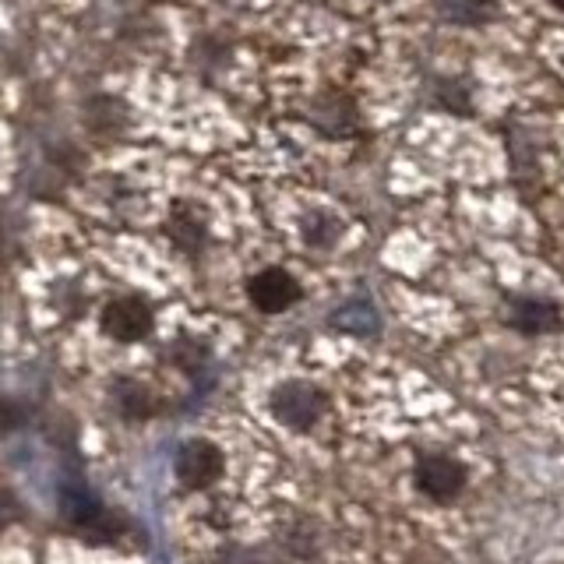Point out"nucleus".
<instances>
[{"label": "nucleus", "mask_w": 564, "mask_h": 564, "mask_svg": "<svg viewBox=\"0 0 564 564\" xmlns=\"http://www.w3.org/2000/svg\"><path fill=\"white\" fill-rule=\"evenodd\" d=\"M272 413L286 423V427L307 431L311 423H317V416H322V395H317V388L304 381H290L272 395Z\"/></svg>", "instance_id": "obj_1"}, {"label": "nucleus", "mask_w": 564, "mask_h": 564, "mask_svg": "<svg viewBox=\"0 0 564 564\" xmlns=\"http://www.w3.org/2000/svg\"><path fill=\"white\" fill-rule=\"evenodd\" d=\"M102 328L120 343H138L152 332V311L145 300L138 296H120L102 311Z\"/></svg>", "instance_id": "obj_2"}, {"label": "nucleus", "mask_w": 564, "mask_h": 564, "mask_svg": "<svg viewBox=\"0 0 564 564\" xmlns=\"http://www.w3.org/2000/svg\"><path fill=\"white\" fill-rule=\"evenodd\" d=\"M416 484L420 490L427 494L431 501H452L458 498V490L466 487V469L455 463L448 455H427L423 463L416 466Z\"/></svg>", "instance_id": "obj_3"}, {"label": "nucleus", "mask_w": 564, "mask_h": 564, "mask_svg": "<svg viewBox=\"0 0 564 564\" xmlns=\"http://www.w3.org/2000/svg\"><path fill=\"white\" fill-rule=\"evenodd\" d=\"M219 473H223V452L212 441H187L176 452V476L187 487H205L212 480H219Z\"/></svg>", "instance_id": "obj_4"}, {"label": "nucleus", "mask_w": 564, "mask_h": 564, "mask_svg": "<svg viewBox=\"0 0 564 564\" xmlns=\"http://www.w3.org/2000/svg\"><path fill=\"white\" fill-rule=\"evenodd\" d=\"M247 290H251L254 307L264 311V314H279V311L293 307L296 300H300V282L290 272H282V269H264V272H258Z\"/></svg>", "instance_id": "obj_5"}, {"label": "nucleus", "mask_w": 564, "mask_h": 564, "mask_svg": "<svg viewBox=\"0 0 564 564\" xmlns=\"http://www.w3.org/2000/svg\"><path fill=\"white\" fill-rule=\"evenodd\" d=\"M511 325L525 335H540V332H554L561 328V311L551 300H519L511 307Z\"/></svg>", "instance_id": "obj_6"}, {"label": "nucleus", "mask_w": 564, "mask_h": 564, "mask_svg": "<svg viewBox=\"0 0 564 564\" xmlns=\"http://www.w3.org/2000/svg\"><path fill=\"white\" fill-rule=\"evenodd\" d=\"M117 402H120V413L123 416H131V420H141V416H149L152 413V399H149V392L141 384H134V381H120V395H117Z\"/></svg>", "instance_id": "obj_7"}, {"label": "nucleus", "mask_w": 564, "mask_h": 564, "mask_svg": "<svg viewBox=\"0 0 564 564\" xmlns=\"http://www.w3.org/2000/svg\"><path fill=\"white\" fill-rule=\"evenodd\" d=\"M494 8H498L494 0H445V14L452 22H484Z\"/></svg>", "instance_id": "obj_8"}, {"label": "nucleus", "mask_w": 564, "mask_h": 564, "mask_svg": "<svg viewBox=\"0 0 564 564\" xmlns=\"http://www.w3.org/2000/svg\"><path fill=\"white\" fill-rule=\"evenodd\" d=\"M335 325H343L349 332H370V328H378V314L364 304H352V307L335 314Z\"/></svg>", "instance_id": "obj_9"}, {"label": "nucleus", "mask_w": 564, "mask_h": 564, "mask_svg": "<svg viewBox=\"0 0 564 564\" xmlns=\"http://www.w3.org/2000/svg\"><path fill=\"white\" fill-rule=\"evenodd\" d=\"M335 237H339V223H335L332 216H325V212H314V216L307 219V240L317 247H328Z\"/></svg>", "instance_id": "obj_10"}, {"label": "nucleus", "mask_w": 564, "mask_h": 564, "mask_svg": "<svg viewBox=\"0 0 564 564\" xmlns=\"http://www.w3.org/2000/svg\"><path fill=\"white\" fill-rule=\"evenodd\" d=\"M22 420H25L22 405H18L14 399H4V395H0V431H14Z\"/></svg>", "instance_id": "obj_11"}, {"label": "nucleus", "mask_w": 564, "mask_h": 564, "mask_svg": "<svg viewBox=\"0 0 564 564\" xmlns=\"http://www.w3.org/2000/svg\"><path fill=\"white\" fill-rule=\"evenodd\" d=\"M14 519H18V501L8 490H0V529H8Z\"/></svg>", "instance_id": "obj_12"}, {"label": "nucleus", "mask_w": 564, "mask_h": 564, "mask_svg": "<svg viewBox=\"0 0 564 564\" xmlns=\"http://www.w3.org/2000/svg\"><path fill=\"white\" fill-rule=\"evenodd\" d=\"M554 4H557V8H561V11H564V0H554Z\"/></svg>", "instance_id": "obj_13"}]
</instances>
